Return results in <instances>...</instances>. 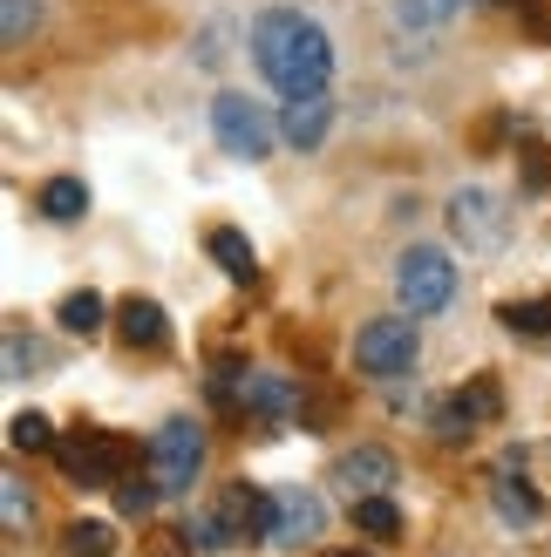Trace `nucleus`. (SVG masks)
I'll use <instances>...</instances> for the list:
<instances>
[{"label": "nucleus", "mask_w": 551, "mask_h": 557, "mask_svg": "<svg viewBox=\"0 0 551 557\" xmlns=\"http://www.w3.org/2000/svg\"><path fill=\"white\" fill-rule=\"evenodd\" d=\"M253 54H259V75L280 96H327V75H334V41H327V27L307 21L299 8L259 14Z\"/></svg>", "instance_id": "obj_1"}, {"label": "nucleus", "mask_w": 551, "mask_h": 557, "mask_svg": "<svg viewBox=\"0 0 551 557\" xmlns=\"http://www.w3.org/2000/svg\"><path fill=\"white\" fill-rule=\"evenodd\" d=\"M395 299L402 313H443L456 299V272H450V252H436V245H408L402 265H395Z\"/></svg>", "instance_id": "obj_2"}, {"label": "nucleus", "mask_w": 551, "mask_h": 557, "mask_svg": "<svg viewBox=\"0 0 551 557\" xmlns=\"http://www.w3.org/2000/svg\"><path fill=\"white\" fill-rule=\"evenodd\" d=\"M423 354V333H416V313H389V320H368L354 333V368L362 374H408Z\"/></svg>", "instance_id": "obj_3"}, {"label": "nucleus", "mask_w": 551, "mask_h": 557, "mask_svg": "<svg viewBox=\"0 0 551 557\" xmlns=\"http://www.w3.org/2000/svg\"><path fill=\"white\" fill-rule=\"evenodd\" d=\"M211 136L225 144L232 157H245V163H259L272 144H280V129H272V116L253 102V96H238V89H225L211 102Z\"/></svg>", "instance_id": "obj_4"}, {"label": "nucleus", "mask_w": 551, "mask_h": 557, "mask_svg": "<svg viewBox=\"0 0 551 557\" xmlns=\"http://www.w3.org/2000/svg\"><path fill=\"white\" fill-rule=\"evenodd\" d=\"M54 456H62V469H69L75 483L102 490V483H123L130 442H123V435H96V429H75V435H62V442H54Z\"/></svg>", "instance_id": "obj_5"}, {"label": "nucleus", "mask_w": 551, "mask_h": 557, "mask_svg": "<svg viewBox=\"0 0 551 557\" xmlns=\"http://www.w3.org/2000/svg\"><path fill=\"white\" fill-rule=\"evenodd\" d=\"M198 462H205V435H198V422H163L157 429V442H150V483L157 490H191L198 483Z\"/></svg>", "instance_id": "obj_6"}, {"label": "nucleus", "mask_w": 551, "mask_h": 557, "mask_svg": "<svg viewBox=\"0 0 551 557\" xmlns=\"http://www.w3.org/2000/svg\"><path fill=\"white\" fill-rule=\"evenodd\" d=\"M450 232H456V245H470V252H498L511 225H504V205L490 198L483 184H470V190L450 198Z\"/></svg>", "instance_id": "obj_7"}, {"label": "nucleus", "mask_w": 551, "mask_h": 557, "mask_svg": "<svg viewBox=\"0 0 551 557\" xmlns=\"http://www.w3.org/2000/svg\"><path fill=\"white\" fill-rule=\"evenodd\" d=\"M320 531H327V504L314 490H272V544L299 550V544H314Z\"/></svg>", "instance_id": "obj_8"}, {"label": "nucleus", "mask_w": 551, "mask_h": 557, "mask_svg": "<svg viewBox=\"0 0 551 557\" xmlns=\"http://www.w3.org/2000/svg\"><path fill=\"white\" fill-rule=\"evenodd\" d=\"M334 483L354 490V496H389L395 490V456L389 449H347L334 462Z\"/></svg>", "instance_id": "obj_9"}, {"label": "nucleus", "mask_w": 551, "mask_h": 557, "mask_svg": "<svg viewBox=\"0 0 551 557\" xmlns=\"http://www.w3.org/2000/svg\"><path fill=\"white\" fill-rule=\"evenodd\" d=\"M327 123H334V102L327 96H286V109H280V136L293 150H314L327 136Z\"/></svg>", "instance_id": "obj_10"}, {"label": "nucleus", "mask_w": 551, "mask_h": 557, "mask_svg": "<svg viewBox=\"0 0 551 557\" xmlns=\"http://www.w3.org/2000/svg\"><path fill=\"white\" fill-rule=\"evenodd\" d=\"M117 333H123L130 347H163V341H171V320H163V306H157V299L130 293V299L117 306Z\"/></svg>", "instance_id": "obj_11"}, {"label": "nucleus", "mask_w": 551, "mask_h": 557, "mask_svg": "<svg viewBox=\"0 0 551 557\" xmlns=\"http://www.w3.org/2000/svg\"><path fill=\"white\" fill-rule=\"evenodd\" d=\"M245 408L266 414V422H286V414L299 408V387L286 374H245Z\"/></svg>", "instance_id": "obj_12"}, {"label": "nucleus", "mask_w": 551, "mask_h": 557, "mask_svg": "<svg viewBox=\"0 0 551 557\" xmlns=\"http://www.w3.org/2000/svg\"><path fill=\"white\" fill-rule=\"evenodd\" d=\"M41 218H54V225L89 218V184H82V177H48L41 184Z\"/></svg>", "instance_id": "obj_13"}, {"label": "nucleus", "mask_w": 551, "mask_h": 557, "mask_svg": "<svg viewBox=\"0 0 551 557\" xmlns=\"http://www.w3.org/2000/svg\"><path fill=\"white\" fill-rule=\"evenodd\" d=\"M354 531L375 537V544H395V537H402V510H395V496H354Z\"/></svg>", "instance_id": "obj_14"}, {"label": "nucleus", "mask_w": 551, "mask_h": 557, "mask_svg": "<svg viewBox=\"0 0 551 557\" xmlns=\"http://www.w3.org/2000/svg\"><path fill=\"white\" fill-rule=\"evenodd\" d=\"M211 259L225 265V278H238V286H253V278H259V252H253V238H245V232H211Z\"/></svg>", "instance_id": "obj_15"}, {"label": "nucleus", "mask_w": 551, "mask_h": 557, "mask_svg": "<svg viewBox=\"0 0 551 557\" xmlns=\"http://www.w3.org/2000/svg\"><path fill=\"white\" fill-rule=\"evenodd\" d=\"M498 408H504V395H498V387H490V381H470V387H456V414H463V422H498Z\"/></svg>", "instance_id": "obj_16"}, {"label": "nucleus", "mask_w": 551, "mask_h": 557, "mask_svg": "<svg viewBox=\"0 0 551 557\" xmlns=\"http://www.w3.org/2000/svg\"><path fill=\"white\" fill-rule=\"evenodd\" d=\"M69 557H117V531L109 523H69Z\"/></svg>", "instance_id": "obj_17"}, {"label": "nucleus", "mask_w": 551, "mask_h": 557, "mask_svg": "<svg viewBox=\"0 0 551 557\" xmlns=\"http://www.w3.org/2000/svg\"><path fill=\"white\" fill-rule=\"evenodd\" d=\"M490 496H498V510H504L511 523H538V496L517 483V476H498V483H490Z\"/></svg>", "instance_id": "obj_18"}, {"label": "nucleus", "mask_w": 551, "mask_h": 557, "mask_svg": "<svg viewBox=\"0 0 551 557\" xmlns=\"http://www.w3.org/2000/svg\"><path fill=\"white\" fill-rule=\"evenodd\" d=\"M54 320H62L69 333H96L102 326V299L96 293H69L62 306H54Z\"/></svg>", "instance_id": "obj_19"}, {"label": "nucleus", "mask_w": 551, "mask_h": 557, "mask_svg": "<svg viewBox=\"0 0 551 557\" xmlns=\"http://www.w3.org/2000/svg\"><path fill=\"white\" fill-rule=\"evenodd\" d=\"M8 442H14V449H54V442H62V435L48 429V414H35V408H27V414H14Z\"/></svg>", "instance_id": "obj_20"}, {"label": "nucleus", "mask_w": 551, "mask_h": 557, "mask_svg": "<svg viewBox=\"0 0 551 557\" xmlns=\"http://www.w3.org/2000/svg\"><path fill=\"white\" fill-rule=\"evenodd\" d=\"M504 326H517V333H551V293L544 299H525V306H504Z\"/></svg>", "instance_id": "obj_21"}, {"label": "nucleus", "mask_w": 551, "mask_h": 557, "mask_svg": "<svg viewBox=\"0 0 551 557\" xmlns=\"http://www.w3.org/2000/svg\"><path fill=\"white\" fill-rule=\"evenodd\" d=\"M0 510H8V531L14 537H27V523H35V504H27V490L8 476V483H0Z\"/></svg>", "instance_id": "obj_22"}, {"label": "nucleus", "mask_w": 551, "mask_h": 557, "mask_svg": "<svg viewBox=\"0 0 551 557\" xmlns=\"http://www.w3.org/2000/svg\"><path fill=\"white\" fill-rule=\"evenodd\" d=\"M41 21V0H8V21H0V35L8 41H27V27Z\"/></svg>", "instance_id": "obj_23"}, {"label": "nucleus", "mask_w": 551, "mask_h": 557, "mask_svg": "<svg viewBox=\"0 0 551 557\" xmlns=\"http://www.w3.org/2000/svg\"><path fill=\"white\" fill-rule=\"evenodd\" d=\"M150 496H157V483H144V476H123V483H117L123 517H144V510H150Z\"/></svg>", "instance_id": "obj_24"}, {"label": "nucleus", "mask_w": 551, "mask_h": 557, "mask_svg": "<svg viewBox=\"0 0 551 557\" xmlns=\"http://www.w3.org/2000/svg\"><path fill=\"white\" fill-rule=\"evenodd\" d=\"M450 14H456V0H402V21H423V27L450 21Z\"/></svg>", "instance_id": "obj_25"}, {"label": "nucleus", "mask_w": 551, "mask_h": 557, "mask_svg": "<svg viewBox=\"0 0 551 557\" xmlns=\"http://www.w3.org/2000/svg\"><path fill=\"white\" fill-rule=\"evenodd\" d=\"M531 35H551V8H544V14H538V21H531Z\"/></svg>", "instance_id": "obj_26"}, {"label": "nucleus", "mask_w": 551, "mask_h": 557, "mask_svg": "<svg viewBox=\"0 0 551 557\" xmlns=\"http://www.w3.org/2000/svg\"><path fill=\"white\" fill-rule=\"evenodd\" d=\"M334 557H368V550H334Z\"/></svg>", "instance_id": "obj_27"}]
</instances>
